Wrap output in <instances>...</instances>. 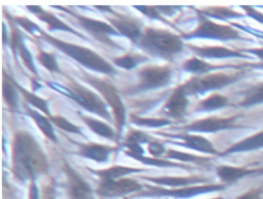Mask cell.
<instances>
[{"label": "cell", "mask_w": 263, "mask_h": 199, "mask_svg": "<svg viewBox=\"0 0 263 199\" xmlns=\"http://www.w3.org/2000/svg\"><path fill=\"white\" fill-rule=\"evenodd\" d=\"M15 86L10 79L9 76H5L4 74V79H3V85H2V92H3V98L5 99L6 104L8 107L12 110L15 111L17 110V96H16V90Z\"/></svg>", "instance_id": "cell-30"}, {"label": "cell", "mask_w": 263, "mask_h": 199, "mask_svg": "<svg viewBox=\"0 0 263 199\" xmlns=\"http://www.w3.org/2000/svg\"><path fill=\"white\" fill-rule=\"evenodd\" d=\"M14 18V22L16 23V24H18L20 26H22L23 28H25L28 32H30L31 34H34L35 33V31H39V27L35 24V23H33L32 21H30L29 18H27V17H24V16H15V17H13Z\"/></svg>", "instance_id": "cell-40"}, {"label": "cell", "mask_w": 263, "mask_h": 199, "mask_svg": "<svg viewBox=\"0 0 263 199\" xmlns=\"http://www.w3.org/2000/svg\"><path fill=\"white\" fill-rule=\"evenodd\" d=\"M138 10H140L143 14H145L146 16H148L149 18L152 19H159L161 22H164L168 25H171L165 18H163L160 14L159 11L157 10V8L155 6H146V5H140V6H135Z\"/></svg>", "instance_id": "cell-39"}, {"label": "cell", "mask_w": 263, "mask_h": 199, "mask_svg": "<svg viewBox=\"0 0 263 199\" xmlns=\"http://www.w3.org/2000/svg\"><path fill=\"white\" fill-rule=\"evenodd\" d=\"M186 95L187 92L183 84L177 86L163 107L165 114L173 118H181L184 115L188 104Z\"/></svg>", "instance_id": "cell-15"}, {"label": "cell", "mask_w": 263, "mask_h": 199, "mask_svg": "<svg viewBox=\"0 0 263 199\" xmlns=\"http://www.w3.org/2000/svg\"><path fill=\"white\" fill-rule=\"evenodd\" d=\"M135 159L145 163V164H148V165H155V166H176V167H186V165H183V164H179V163H175V162H172V161H168V160H164V159H159V158H156V157H153V158H149V157H144L143 155H140V156H137Z\"/></svg>", "instance_id": "cell-38"}, {"label": "cell", "mask_w": 263, "mask_h": 199, "mask_svg": "<svg viewBox=\"0 0 263 199\" xmlns=\"http://www.w3.org/2000/svg\"><path fill=\"white\" fill-rule=\"evenodd\" d=\"M79 154L83 157L88 159L95 160L97 162H106L109 158V155L115 149L109 146L99 145L95 143H87V144H79Z\"/></svg>", "instance_id": "cell-17"}, {"label": "cell", "mask_w": 263, "mask_h": 199, "mask_svg": "<svg viewBox=\"0 0 263 199\" xmlns=\"http://www.w3.org/2000/svg\"><path fill=\"white\" fill-rule=\"evenodd\" d=\"M224 189L223 185H216V184H208L202 186H190V187H183L181 189H173V190H165V189H151V193L149 195H157V196H171V197H191L203 193L219 191Z\"/></svg>", "instance_id": "cell-12"}, {"label": "cell", "mask_w": 263, "mask_h": 199, "mask_svg": "<svg viewBox=\"0 0 263 199\" xmlns=\"http://www.w3.org/2000/svg\"><path fill=\"white\" fill-rule=\"evenodd\" d=\"M83 79L87 83L92 85L96 89H98L99 92H101L106 103L109 105L113 112L116 128L120 132L122 126L125 123V108L114 85L106 80L99 79L95 76H90L87 74L83 75Z\"/></svg>", "instance_id": "cell-4"}, {"label": "cell", "mask_w": 263, "mask_h": 199, "mask_svg": "<svg viewBox=\"0 0 263 199\" xmlns=\"http://www.w3.org/2000/svg\"><path fill=\"white\" fill-rule=\"evenodd\" d=\"M109 22L112 24L114 29L134 42H138L142 36L139 23L129 16L115 13V17H109Z\"/></svg>", "instance_id": "cell-14"}, {"label": "cell", "mask_w": 263, "mask_h": 199, "mask_svg": "<svg viewBox=\"0 0 263 199\" xmlns=\"http://www.w3.org/2000/svg\"><path fill=\"white\" fill-rule=\"evenodd\" d=\"M214 199H223L222 197H217V198H214Z\"/></svg>", "instance_id": "cell-48"}, {"label": "cell", "mask_w": 263, "mask_h": 199, "mask_svg": "<svg viewBox=\"0 0 263 199\" xmlns=\"http://www.w3.org/2000/svg\"><path fill=\"white\" fill-rule=\"evenodd\" d=\"M190 49L195 52L197 55L202 57H211V58H225V57H247L242 52L232 50L223 46H195L190 45Z\"/></svg>", "instance_id": "cell-16"}, {"label": "cell", "mask_w": 263, "mask_h": 199, "mask_svg": "<svg viewBox=\"0 0 263 199\" xmlns=\"http://www.w3.org/2000/svg\"><path fill=\"white\" fill-rule=\"evenodd\" d=\"M176 137H179L183 141V145L194 149L199 152H204L209 154H218V151L214 148L212 143L201 136V135H194V134H180V135H175Z\"/></svg>", "instance_id": "cell-22"}, {"label": "cell", "mask_w": 263, "mask_h": 199, "mask_svg": "<svg viewBox=\"0 0 263 199\" xmlns=\"http://www.w3.org/2000/svg\"><path fill=\"white\" fill-rule=\"evenodd\" d=\"M240 77V74H226V73H211L200 77H194L183 84L187 94L202 93L209 90L222 88Z\"/></svg>", "instance_id": "cell-6"}, {"label": "cell", "mask_w": 263, "mask_h": 199, "mask_svg": "<svg viewBox=\"0 0 263 199\" xmlns=\"http://www.w3.org/2000/svg\"><path fill=\"white\" fill-rule=\"evenodd\" d=\"M148 150H149V153L153 156V157H157L159 155H161L163 152H164V147L163 145H161L160 143H157V142H150L148 144Z\"/></svg>", "instance_id": "cell-41"}, {"label": "cell", "mask_w": 263, "mask_h": 199, "mask_svg": "<svg viewBox=\"0 0 263 199\" xmlns=\"http://www.w3.org/2000/svg\"><path fill=\"white\" fill-rule=\"evenodd\" d=\"M80 118L88 126V128L91 129L95 133H97L105 138L115 140V132L107 123H105L101 120L91 118V117L84 116V115H80Z\"/></svg>", "instance_id": "cell-24"}, {"label": "cell", "mask_w": 263, "mask_h": 199, "mask_svg": "<svg viewBox=\"0 0 263 199\" xmlns=\"http://www.w3.org/2000/svg\"><path fill=\"white\" fill-rule=\"evenodd\" d=\"M48 119L54 123L59 128L68 131V132H72V133H81L80 128L73 124L72 122H70L69 120H67L66 118L62 117V116H48Z\"/></svg>", "instance_id": "cell-36"}, {"label": "cell", "mask_w": 263, "mask_h": 199, "mask_svg": "<svg viewBox=\"0 0 263 199\" xmlns=\"http://www.w3.org/2000/svg\"><path fill=\"white\" fill-rule=\"evenodd\" d=\"M67 175L68 194L71 199H91L88 185L71 168L68 163L64 164Z\"/></svg>", "instance_id": "cell-13"}, {"label": "cell", "mask_w": 263, "mask_h": 199, "mask_svg": "<svg viewBox=\"0 0 263 199\" xmlns=\"http://www.w3.org/2000/svg\"><path fill=\"white\" fill-rule=\"evenodd\" d=\"M12 166L22 178H33L47 170L46 156L36 140L27 131H17L12 143Z\"/></svg>", "instance_id": "cell-1"}, {"label": "cell", "mask_w": 263, "mask_h": 199, "mask_svg": "<svg viewBox=\"0 0 263 199\" xmlns=\"http://www.w3.org/2000/svg\"><path fill=\"white\" fill-rule=\"evenodd\" d=\"M237 116L230 117H206L192 123L188 124L184 128L190 131H199V132H215L219 130L229 129L236 127L235 121Z\"/></svg>", "instance_id": "cell-11"}, {"label": "cell", "mask_w": 263, "mask_h": 199, "mask_svg": "<svg viewBox=\"0 0 263 199\" xmlns=\"http://www.w3.org/2000/svg\"><path fill=\"white\" fill-rule=\"evenodd\" d=\"M11 46L13 48L14 51H17L18 55L21 56L23 63L25 64V66L35 75H37V71L36 68L34 66L33 63V58L32 55L28 49V47L25 45L22 35L18 32L17 29H15V27L12 26V33H11Z\"/></svg>", "instance_id": "cell-20"}, {"label": "cell", "mask_w": 263, "mask_h": 199, "mask_svg": "<svg viewBox=\"0 0 263 199\" xmlns=\"http://www.w3.org/2000/svg\"><path fill=\"white\" fill-rule=\"evenodd\" d=\"M44 199H54V198H53L51 195H49V194H48V195H46V196L44 197Z\"/></svg>", "instance_id": "cell-47"}, {"label": "cell", "mask_w": 263, "mask_h": 199, "mask_svg": "<svg viewBox=\"0 0 263 199\" xmlns=\"http://www.w3.org/2000/svg\"><path fill=\"white\" fill-rule=\"evenodd\" d=\"M130 121L137 125L147 126V127H161L171 123V121L165 118H146V117H139L136 115L130 116Z\"/></svg>", "instance_id": "cell-35"}, {"label": "cell", "mask_w": 263, "mask_h": 199, "mask_svg": "<svg viewBox=\"0 0 263 199\" xmlns=\"http://www.w3.org/2000/svg\"><path fill=\"white\" fill-rule=\"evenodd\" d=\"M145 59H146V57L143 55L128 53V54H124V55L113 58V62L115 63L116 66H118L120 68H123L125 70H130V69L135 68L140 62H143Z\"/></svg>", "instance_id": "cell-33"}, {"label": "cell", "mask_w": 263, "mask_h": 199, "mask_svg": "<svg viewBox=\"0 0 263 199\" xmlns=\"http://www.w3.org/2000/svg\"><path fill=\"white\" fill-rule=\"evenodd\" d=\"M12 82H13L14 86L16 87V89L22 93V95L25 97V99H26L28 103H30L31 105H33V106L36 107L37 109L41 110V111H42L44 114H46L47 116H50L49 111H48V107H47V103H46L45 99H43V98L37 96L36 94H34L33 92H30V91H28L27 89L23 88V87H22L20 84H17L15 81L12 80Z\"/></svg>", "instance_id": "cell-32"}, {"label": "cell", "mask_w": 263, "mask_h": 199, "mask_svg": "<svg viewBox=\"0 0 263 199\" xmlns=\"http://www.w3.org/2000/svg\"><path fill=\"white\" fill-rule=\"evenodd\" d=\"M141 189L142 186L133 178L102 180L98 186L97 193L103 197H115L140 191Z\"/></svg>", "instance_id": "cell-9"}, {"label": "cell", "mask_w": 263, "mask_h": 199, "mask_svg": "<svg viewBox=\"0 0 263 199\" xmlns=\"http://www.w3.org/2000/svg\"><path fill=\"white\" fill-rule=\"evenodd\" d=\"M197 27L190 33L185 34L184 38H209L217 40H233V39H242L241 35L234 28L221 25L215 22H212L205 15H203L199 10H197Z\"/></svg>", "instance_id": "cell-5"}, {"label": "cell", "mask_w": 263, "mask_h": 199, "mask_svg": "<svg viewBox=\"0 0 263 199\" xmlns=\"http://www.w3.org/2000/svg\"><path fill=\"white\" fill-rule=\"evenodd\" d=\"M263 148V130L260 132H257L253 135H250L246 137L245 140L234 144L225 152H223L221 155L226 154H232V153H239V152H249V151H255L258 149Z\"/></svg>", "instance_id": "cell-21"}, {"label": "cell", "mask_w": 263, "mask_h": 199, "mask_svg": "<svg viewBox=\"0 0 263 199\" xmlns=\"http://www.w3.org/2000/svg\"><path fill=\"white\" fill-rule=\"evenodd\" d=\"M29 199H38V189L34 183L30 186Z\"/></svg>", "instance_id": "cell-44"}, {"label": "cell", "mask_w": 263, "mask_h": 199, "mask_svg": "<svg viewBox=\"0 0 263 199\" xmlns=\"http://www.w3.org/2000/svg\"><path fill=\"white\" fill-rule=\"evenodd\" d=\"M150 182H153L158 185H165L170 187H186L187 185L201 183L204 182L203 178L198 176H189V177H181V176H160V177H144Z\"/></svg>", "instance_id": "cell-23"}, {"label": "cell", "mask_w": 263, "mask_h": 199, "mask_svg": "<svg viewBox=\"0 0 263 199\" xmlns=\"http://www.w3.org/2000/svg\"><path fill=\"white\" fill-rule=\"evenodd\" d=\"M165 156L167 158H171V159H177L179 161H188V162L197 163V164H202V163H205V162L209 161V158L195 156V155H192V154L180 152V151L173 150V149H168Z\"/></svg>", "instance_id": "cell-34"}, {"label": "cell", "mask_w": 263, "mask_h": 199, "mask_svg": "<svg viewBox=\"0 0 263 199\" xmlns=\"http://www.w3.org/2000/svg\"><path fill=\"white\" fill-rule=\"evenodd\" d=\"M228 66H218V65H212L209 64L204 61H201L197 57H191L185 61V63L183 64V68L191 73H195V74H203L206 72H210L212 70H216V69H221V68H225Z\"/></svg>", "instance_id": "cell-27"}, {"label": "cell", "mask_w": 263, "mask_h": 199, "mask_svg": "<svg viewBox=\"0 0 263 199\" xmlns=\"http://www.w3.org/2000/svg\"><path fill=\"white\" fill-rule=\"evenodd\" d=\"M142 171V169L134 168V167H127V166H121V165H115L111 166L109 168H105L102 170H92L93 173L98 174L103 180H116L122 175H126L134 172Z\"/></svg>", "instance_id": "cell-26"}, {"label": "cell", "mask_w": 263, "mask_h": 199, "mask_svg": "<svg viewBox=\"0 0 263 199\" xmlns=\"http://www.w3.org/2000/svg\"><path fill=\"white\" fill-rule=\"evenodd\" d=\"M138 43L143 49L165 58L174 57L183 49V42L178 35L150 27L146 28Z\"/></svg>", "instance_id": "cell-3"}, {"label": "cell", "mask_w": 263, "mask_h": 199, "mask_svg": "<svg viewBox=\"0 0 263 199\" xmlns=\"http://www.w3.org/2000/svg\"><path fill=\"white\" fill-rule=\"evenodd\" d=\"M229 104L228 98L225 95L219 94V93H213L209 95L206 98L202 99L198 106L197 109L199 111H213L217 109H221Z\"/></svg>", "instance_id": "cell-29"}, {"label": "cell", "mask_w": 263, "mask_h": 199, "mask_svg": "<svg viewBox=\"0 0 263 199\" xmlns=\"http://www.w3.org/2000/svg\"><path fill=\"white\" fill-rule=\"evenodd\" d=\"M73 15L77 18L79 24L87 32L93 35V37H96L98 40L108 45H111L113 47H118V45H116V43L109 38V35H118V32L112 26L108 25L107 23L93 19L87 16H83L79 14H73Z\"/></svg>", "instance_id": "cell-10"}, {"label": "cell", "mask_w": 263, "mask_h": 199, "mask_svg": "<svg viewBox=\"0 0 263 199\" xmlns=\"http://www.w3.org/2000/svg\"><path fill=\"white\" fill-rule=\"evenodd\" d=\"M69 91L72 94V98L85 110L110 120V114L107 110L106 104L95 92L73 80H70Z\"/></svg>", "instance_id": "cell-7"}, {"label": "cell", "mask_w": 263, "mask_h": 199, "mask_svg": "<svg viewBox=\"0 0 263 199\" xmlns=\"http://www.w3.org/2000/svg\"><path fill=\"white\" fill-rule=\"evenodd\" d=\"M216 171L219 177L225 183L235 182L247 175L257 173V172H262V170H259V169H252L245 166H229V165L218 166Z\"/></svg>", "instance_id": "cell-18"}, {"label": "cell", "mask_w": 263, "mask_h": 199, "mask_svg": "<svg viewBox=\"0 0 263 199\" xmlns=\"http://www.w3.org/2000/svg\"><path fill=\"white\" fill-rule=\"evenodd\" d=\"M261 189L260 188H256V189H252L243 194H241L240 196H238L235 199H261Z\"/></svg>", "instance_id": "cell-42"}, {"label": "cell", "mask_w": 263, "mask_h": 199, "mask_svg": "<svg viewBox=\"0 0 263 199\" xmlns=\"http://www.w3.org/2000/svg\"><path fill=\"white\" fill-rule=\"evenodd\" d=\"M203 15H209L212 17L220 18V19H227V18H232V17H241L242 14L232 10L228 7H222V6H212V7H206L202 11L199 10Z\"/></svg>", "instance_id": "cell-31"}, {"label": "cell", "mask_w": 263, "mask_h": 199, "mask_svg": "<svg viewBox=\"0 0 263 199\" xmlns=\"http://www.w3.org/2000/svg\"><path fill=\"white\" fill-rule=\"evenodd\" d=\"M28 9H30L35 15H37L40 19H42L44 23L47 24V26L51 29V30H62V31H68L71 32L73 34H76L78 36H80V34L78 32H76L75 30L71 29L68 25H66L64 22H62L60 18H58L54 14H52L49 11L44 10L43 8H41L40 6L37 5H29L27 6Z\"/></svg>", "instance_id": "cell-19"}, {"label": "cell", "mask_w": 263, "mask_h": 199, "mask_svg": "<svg viewBox=\"0 0 263 199\" xmlns=\"http://www.w3.org/2000/svg\"><path fill=\"white\" fill-rule=\"evenodd\" d=\"M242 8L246 10L248 15H250L253 18H255L257 22H260V23L263 24V13L262 12L256 10L252 6H242Z\"/></svg>", "instance_id": "cell-43"}, {"label": "cell", "mask_w": 263, "mask_h": 199, "mask_svg": "<svg viewBox=\"0 0 263 199\" xmlns=\"http://www.w3.org/2000/svg\"><path fill=\"white\" fill-rule=\"evenodd\" d=\"M263 103V82H259L250 88H248L243 93V98L239 103L240 106L249 107L257 104Z\"/></svg>", "instance_id": "cell-28"}, {"label": "cell", "mask_w": 263, "mask_h": 199, "mask_svg": "<svg viewBox=\"0 0 263 199\" xmlns=\"http://www.w3.org/2000/svg\"><path fill=\"white\" fill-rule=\"evenodd\" d=\"M252 66H254V67H256V68H261V69H263V61H261L260 63H256V64H253Z\"/></svg>", "instance_id": "cell-46"}, {"label": "cell", "mask_w": 263, "mask_h": 199, "mask_svg": "<svg viewBox=\"0 0 263 199\" xmlns=\"http://www.w3.org/2000/svg\"><path fill=\"white\" fill-rule=\"evenodd\" d=\"M139 83L136 90L153 89L164 86L168 83L172 70L168 66H147L142 68L139 73Z\"/></svg>", "instance_id": "cell-8"}, {"label": "cell", "mask_w": 263, "mask_h": 199, "mask_svg": "<svg viewBox=\"0 0 263 199\" xmlns=\"http://www.w3.org/2000/svg\"><path fill=\"white\" fill-rule=\"evenodd\" d=\"M26 111H27L28 115L35 121V123L37 124L39 129L44 133V135L55 143L57 136H55L53 128L51 126L50 120L48 118H46L45 116L41 115L40 113H38L36 110H33L29 107H26Z\"/></svg>", "instance_id": "cell-25"}, {"label": "cell", "mask_w": 263, "mask_h": 199, "mask_svg": "<svg viewBox=\"0 0 263 199\" xmlns=\"http://www.w3.org/2000/svg\"><path fill=\"white\" fill-rule=\"evenodd\" d=\"M37 59L47 70H49L51 72H60L59 65H58L53 54L45 52V51H40L37 55Z\"/></svg>", "instance_id": "cell-37"}, {"label": "cell", "mask_w": 263, "mask_h": 199, "mask_svg": "<svg viewBox=\"0 0 263 199\" xmlns=\"http://www.w3.org/2000/svg\"><path fill=\"white\" fill-rule=\"evenodd\" d=\"M247 51H250L254 54H256L260 59L263 61V47L260 48H252V49H247Z\"/></svg>", "instance_id": "cell-45"}, {"label": "cell", "mask_w": 263, "mask_h": 199, "mask_svg": "<svg viewBox=\"0 0 263 199\" xmlns=\"http://www.w3.org/2000/svg\"><path fill=\"white\" fill-rule=\"evenodd\" d=\"M38 32L40 33L43 39L48 41L51 45L62 50L65 54L69 55L82 66L103 74H113L115 72L113 66L110 63H108L105 58H103L101 55L97 54L93 50L83 46H79L77 44L57 39L40 29Z\"/></svg>", "instance_id": "cell-2"}]
</instances>
